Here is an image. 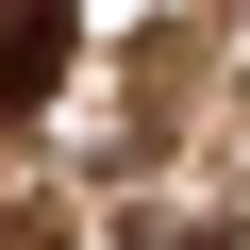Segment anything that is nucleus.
I'll return each instance as SVG.
<instances>
[{
  "mask_svg": "<svg viewBox=\"0 0 250 250\" xmlns=\"http://www.w3.org/2000/svg\"><path fill=\"white\" fill-rule=\"evenodd\" d=\"M67 34H83V0H0V117L67 83Z\"/></svg>",
  "mask_w": 250,
  "mask_h": 250,
  "instance_id": "obj_1",
  "label": "nucleus"
}]
</instances>
